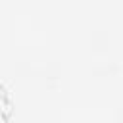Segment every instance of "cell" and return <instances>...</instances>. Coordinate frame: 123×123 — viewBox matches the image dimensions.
<instances>
[{
  "label": "cell",
  "instance_id": "6da1fadb",
  "mask_svg": "<svg viewBox=\"0 0 123 123\" xmlns=\"http://www.w3.org/2000/svg\"><path fill=\"white\" fill-rule=\"evenodd\" d=\"M0 98H4V94H2ZM0 108H6V110H10V104H8V102H6V104H4V102H0Z\"/></svg>",
  "mask_w": 123,
  "mask_h": 123
}]
</instances>
